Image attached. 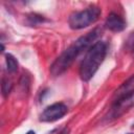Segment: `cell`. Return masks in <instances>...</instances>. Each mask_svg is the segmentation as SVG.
Returning <instances> with one entry per match:
<instances>
[{"label": "cell", "mask_w": 134, "mask_h": 134, "mask_svg": "<svg viewBox=\"0 0 134 134\" xmlns=\"http://www.w3.org/2000/svg\"><path fill=\"white\" fill-rule=\"evenodd\" d=\"M107 54V44L104 41H97L93 43L87 50L81 66L80 77L84 82L90 81L98 70L99 66L104 62Z\"/></svg>", "instance_id": "2"}, {"label": "cell", "mask_w": 134, "mask_h": 134, "mask_svg": "<svg viewBox=\"0 0 134 134\" xmlns=\"http://www.w3.org/2000/svg\"><path fill=\"white\" fill-rule=\"evenodd\" d=\"M105 25L109 30L114 31V32H119L126 28V21L119 15L115 13H111L107 17Z\"/></svg>", "instance_id": "6"}, {"label": "cell", "mask_w": 134, "mask_h": 134, "mask_svg": "<svg viewBox=\"0 0 134 134\" xmlns=\"http://www.w3.org/2000/svg\"><path fill=\"white\" fill-rule=\"evenodd\" d=\"M26 134H36V133H35V131H28Z\"/></svg>", "instance_id": "12"}, {"label": "cell", "mask_w": 134, "mask_h": 134, "mask_svg": "<svg viewBox=\"0 0 134 134\" xmlns=\"http://www.w3.org/2000/svg\"><path fill=\"white\" fill-rule=\"evenodd\" d=\"M13 89V82L8 79V77H2L1 81V91H2V95L4 97H7L8 94L10 93Z\"/></svg>", "instance_id": "9"}, {"label": "cell", "mask_w": 134, "mask_h": 134, "mask_svg": "<svg viewBox=\"0 0 134 134\" xmlns=\"http://www.w3.org/2000/svg\"><path fill=\"white\" fill-rule=\"evenodd\" d=\"M68 111V108L63 103H54L44 109L40 115V121L52 122L62 118Z\"/></svg>", "instance_id": "5"}, {"label": "cell", "mask_w": 134, "mask_h": 134, "mask_svg": "<svg viewBox=\"0 0 134 134\" xmlns=\"http://www.w3.org/2000/svg\"><path fill=\"white\" fill-rule=\"evenodd\" d=\"M133 106H134V92L124 95L121 97H118L116 99H113V103L109 112V117L112 119L119 118L121 115L128 112Z\"/></svg>", "instance_id": "4"}, {"label": "cell", "mask_w": 134, "mask_h": 134, "mask_svg": "<svg viewBox=\"0 0 134 134\" xmlns=\"http://www.w3.org/2000/svg\"><path fill=\"white\" fill-rule=\"evenodd\" d=\"M132 54L134 55V45H133V47H132Z\"/></svg>", "instance_id": "13"}, {"label": "cell", "mask_w": 134, "mask_h": 134, "mask_svg": "<svg viewBox=\"0 0 134 134\" xmlns=\"http://www.w3.org/2000/svg\"><path fill=\"white\" fill-rule=\"evenodd\" d=\"M130 134H131V133H130Z\"/></svg>", "instance_id": "14"}, {"label": "cell", "mask_w": 134, "mask_h": 134, "mask_svg": "<svg viewBox=\"0 0 134 134\" xmlns=\"http://www.w3.org/2000/svg\"><path fill=\"white\" fill-rule=\"evenodd\" d=\"M5 64H6V69L8 72L14 73L18 70V61L17 59L10 54V53H6L5 54Z\"/></svg>", "instance_id": "8"}, {"label": "cell", "mask_w": 134, "mask_h": 134, "mask_svg": "<svg viewBox=\"0 0 134 134\" xmlns=\"http://www.w3.org/2000/svg\"><path fill=\"white\" fill-rule=\"evenodd\" d=\"M27 19H28V22L30 25H37V24H40V23H43L44 21H46L43 16H40L38 14H29L27 16Z\"/></svg>", "instance_id": "10"}, {"label": "cell", "mask_w": 134, "mask_h": 134, "mask_svg": "<svg viewBox=\"0 0 134 134\" xmlns=\"http://www.w3.org/2000/svg\"><path fill=\"white\" fill-rule=\"evenodd\" d=\"M134 92V74L131 75L127 81H125L114 92L113 99H116L118 97H121L124 95L130 94Z\"/></svg>", "instance_id": "7"}, {"label": "cell", "mask_w": 134, "mask_h": 134, "mask_svg": "<svg viewBox=\"0 0 134 134\" xmlns=\"http://www.w3.org/2000/svg\"><path fill=\"white\" fill-rule=\"evenodd\" d=\"M59 134H69V129H67V128H65L64 130H62Z\"/></svg>", "instance_id": "11"}, {"label": "cell", "mask_w": 134, "mask_h": 134, "mask_svg": "<svg viewBox=\"0 0 134 134\" xmlns=\"http://www.w3.org/2000/svg\"><path fill=\"white\" fill-rule=\"evenodd\" d=\"M102 14V10L98 6L91 5L83 10L73 12L68 18V24L72 29H83L89 25L95 23Z\"/></svg>", "instance_id": "3"}, {"label": "cell", "mask_w": 134, "mask_h": 134, "mask_svg": "<svg viewBox=\"0 0 134 134\" xmlns=\"http://www.w3.org/2000/svg\"><path fill=\"white\" fill-rule=\"evenodd\" d=\"M102 30L99 28H94L86 35L80 37L75 42H73L67 49H65L51 64L50 73L53 76H59L64 73L75 61V59L86 49L89 48L92 43L98 38Z\"/></svg>", "instance_id": "1"}]
</instances>
